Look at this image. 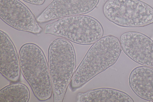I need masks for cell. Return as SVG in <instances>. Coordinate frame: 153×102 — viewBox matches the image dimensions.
I'll list each match as a JSON object with an SVG mask.
<instances>
[{
    "label": "cell",
    "instance_id": "1",
    "mask_svg": "<svg viewBox=\"0 0 153 102\" xmlns=\"http://www.w3.org/2000/svg\"><path fill=\"white\" fill-rule=\"evenodd\" d=\"M121 51L120 42L112 35L103 36L90 47L76 69L69 84L74 92L114 65Z\"/></svg>",
    "mask_w": 153,
    "mask_h": 102
},
{
    "label": "cell",
    "instance_id": "2",
    "mask_svg": "<svg viewBox=\"0 0 153 102\" xmlns=\"http://www.w3.org/2000/svg\"><path fill=\"white\" fill-rule=\"evenodd\" d=\"M48 64L54 102H62L75 71L76 58L71 43L62 38L53 41L48 51Z\"/></svg>",
    "mask_w": 153,
    "mask_h": 102
},
{
    "label": "cell",
    "instance_id": "3",
    "mask_svg": "<svg viewBox=\"0 0 153 102\" xmlns=\"http://www.w3.org/2000/svg\"><path fill=\"white\" fill-rule=\"evenodd\" d=\"M21 72L39 101L51 98L53 93L48 62L41 48L27 43L21 47L19 54Z\"/></svg>",
    "mask_w": 153,
    "mask_h": 102
},
{
    "label": "cell",
    "instance_id": "4",
    "mask_svg": "<svg viewBox=\"0 0 153 102\" xmlns=\"http://www.w3.org/2000/svg\"><path fill=\"white\" fill-rule=\"evenodd\" d=\"M44 33L77 44L88 45L102 37L104 30L97 19L90 16L81 15L64 17L47 24Z\"/></svg>",
    "mask_w": 153,
    "mask_h": 102
},
{
    "label": "cell",
    "instance_id": "5",
    "mask_svg": "<svg viewBox=\"0 0 153 102\" xmlns=\"http://www.w3.org/2000/svg\"><path fill=\"white\" fill-rule=\"evenodd\" d=\"M103 11L107 19L120 26L141 27L153 23V8L140 0H108Z\"/></svg>",
    "mask_w": 153,
    "mask_h": 102
},
{
    "label": "cell",
    "instance_id": "6",
    "mask_svg": "<svg viewBox=\"0 0 153 102\" xmlns=\"http://www.w3.org/2000/svg\"><path fill=\"white\" fill-rule=\"evenodd\" d=\"M0 17L19 31L38 34L42 30L30 10L19 0H0Z\"/></svg>",
    "mask_w": 153,
    "mask_h": 102
},
{
    "label": "cell",
    "instance_id": "7",
    "mask_svg": "<svg viewBox=\"0 0 153 102\" xmlns=\"http://www.w3.org/2000/svg\"><path fill=\"white\" fill-rule=\"evenodd\" d=\"M121 48L132 60L153 68V40L142 33L134 31L123 34L120 37Z\"/></svg>",
    "mask_w": 153,
    "mask_h": 102
},
{
    "label": "cell",
    "instance_id": "8",
    "mask_svg": "<svg viewBox=\"0 0 153 102\" xmlns=\"http://www.w3.org/2000/svg\"><path fill=\"white\" fill-rule=\"evenodd\" d=\"M100 0H53L37 17L40 23L88 13L97 6Z\"/></svg>",
    "mask_w": 153,
    "mask_h": 102
},
{
    "label": "cell",
    "instance_id": "9",
    "mask_svg": "<svg viewBox=\"0 0 153 102\" xmlns=\"http://www.w3.org/2000/svg\"><path fill=\"white\" fill-rule=\"evenodd\" d=\"M0 32V73L10 81H18L21 72L19 55L9 36L1 30Z\"/></svg>",
    "mask_w": 153,
    "mask_h": 102
},
{
    "label": "cell",
    "instance_id": "10",
    "mask_svg": "<svg viewBox=\"0 0 153 102\" xmlns=\"http://www.w3.org/2000/svg\"><path fill=\"white\" fill-rule=\"evenodd\" d=\"M129 84L138 97L153 102V68L145 66L135 68L129 76Z\"/></svg>",
    "mask_w": 153,
    "mask_h": 102
},
{
    "label": "cell",
    "instance_id": "11",
    "mask_svg": "<svg viewBox=\"0 0 153 102\" xmlns=\"http://www.w3.org/2000/svg\"><path fill=\"white\" fill-rule=\"evenodd\" d=\"M79 102H134L127 93L110 88H102L79 92L76 98Z\"/></svg>",
    "mask_w": 153,
    "mask_h": 102
},
{
    "label": "cell",
    "instance_id": "12",
    "mask_svg": "<svg viewBox=\"0 0 153 102\" xmlns=\"http://www.w3.org/2000/svg\"><path fill=\"white\" fill-rule=\"evenodd\" d=\"M30 92L25 84L16 83L8 85L0 90V102H28Z\"/></svg>",
    "mask_w": 153,
    "mask_h": 102
},
{
    "label": "cell",
    "instance_id": "13",
    "mask_svg": "<svg viewBox=\"0 0 153 102\" xmlns=\"http://www.w3.org/2000/svg\"><path fill=\"white\" fill-rule=\"evenodd\" d=\"M27 3L35 5H41L44 4L45 0H22Z\"/></svg>",
    "mask_w": 153,
    "mask_h": 102
}]
</instances>
